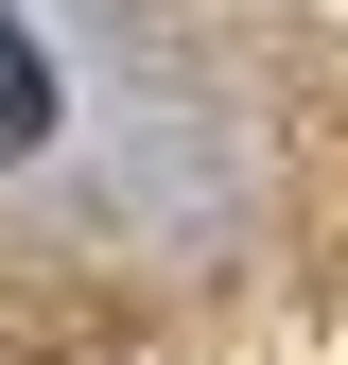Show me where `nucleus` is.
<instances>
[{
    "label": "nucleus",
    "instance_id": "f257e3e1",
    "mask_svg": "<svg viewBox=\"0 0 348 365\" xmlns=\"http://www.w3.org/2000/svg\"><path fill=\"white\" fill-rule=\"evenodd\" d=\"M53 140V53L18 35V0H0V157H35Z\"/></svg>",
    "mask_w": 348,
    "mask_h": 365
}]
</instances>
